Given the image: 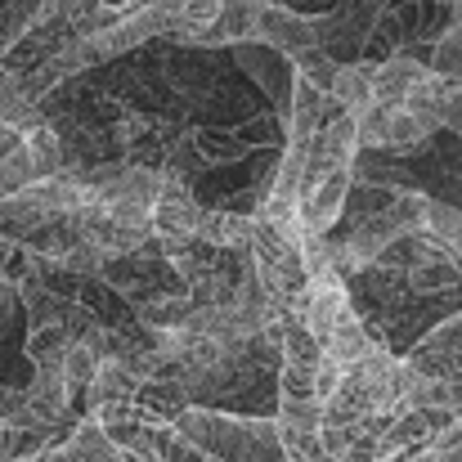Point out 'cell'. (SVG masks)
<instances>
[{
	"label": "cell",
	"instance_id": "3",
	"mask_svg": "<svg viewBox=\"0 0 462 462\" xmlns=\"http://www.w3.org/2000/svg\"><path fill=\"white\" fill-rule=\"evenodd\" d=\"M400 359L427 382H462V310L427 328Z\"/></svg>",
	"mask_w": 462,
	"mask_h": 462
},
{
	"label": "cell",
	"instance_id": "18",
	"mask_svg": "<svg viewBox=\"0 0 462 462\" xmlns=\"http://www.w3.org/2000/svg\"><path fill=\"white\" fill-rule=\"evenodd\" d=\"M261 9H265V0H225L220 5V18H216L225 45H256Z\"/></svg>",
	"mask_w": 462,
	"mask_h": 462
},
{
	"label": "cell",
	"instance_id": "8",
	"mask_svg": "<svg viewBox=\"0 0 462 462\" xmlns=\"http://www.w3.org/2000/svg\"><path fill=\"white\" fill-rule=\"evenodd\" d=\"M341 108L323 95V90H314L310 81H292V104H288V140H310V135H319L332 117H337Z\"/></svg>",
	"mask_w": 462,
	"mask_h": 462
},
{
	"label": "cell",
	"instance_id": "25",
	"mask_svg": "<svg viewBox=\"0 0 462 462\" xmlns=\"http://www.w3.org/2000/svg\"><path fill=\"white\" fill-rule=\"evenodd\" d=\"M59 373H63V382H68V391H72V400H81L86 395V386L95 382V373H99V359L77 341L68 355H63V364H59Z\"/></svg>",
	"mask_w": 462,
	"mask_h": 462
},
{
	"label": "cell",
	"instance_id": "20",
	"mask_svg": "<svg viewBox=\"0 0 462 462\" xmlns=\"http://www.w3.org/2000/svg\"><path fill=\"white\" fill-rule=\"evenodd\" d=\"M431 135H436L431 122H422V117L409 113V108H391V122H386V149H382V153H413V149H422Z\"/></svg>",
	"mask_w": 462,
	"mask_h": 462
},
{
	"label": "cell",
	"instance_id": "15",
	"mask_svg": "<svg viewBox=\"0 0 462 462\" xmlns=\"http://www.w3.org/2000/svg\"><path fill=\"white\" fill-rule=\"evenodd\" d=\"M0 122H5V126H14L18 135H27V131L45 126L41 108H36V104L27 99V90H23V77H18V72H9L5 63H0Z\"/></svg>",
	"mask_w": 462,
	"mask_h": 462
},
{
	"label": "cell",
	"instance_id": "12",
	"mask_svg": "<svg viewBox=\"0 0 462 462\" xmlns=\"http://www.w3.org/2000/svg\"><path fill=\"white\" fill-rule=\"evenodd\" d=\"M135 391H140V377L126 368V364H117V359H99V373H95V382L86 386V413H95V409H108V404H135Z\"/></svg>",
	"mask_w": 462,
	"mask_h": 462
},
{
	"label": "cell",
	"instance_id": "21",
	"mask_svg": "<svg viewBox=\"0 0 462 462\" xmlns=\"http://www.w3.org/2000/svg\"><path fill=\"white\" fill-rule=\"evenodd\" d=\"M422 234H431L445 252H454L462 261V207L454 202H427V225H422Z\"/></svg>",
	"mask_w": 462,
	"mask_h": 462
},
{
	"label": "cell",
	"instance_id": "6",
	"mask_svg": "<svg viewBox=\"0 0 462 462\" xmlns=\"http://www.w3.org/2000/svg\"><path fill=\"white\" fill-rule=\"evenodd\" d=\"M350 314V288L337 270H319L310 274V292H306V310H301V328L314 337V346Z\"/></svg>",
	"mask_w": 462,
	"mask_h": 462
},
{
	"label": "cell",
	"instance_id": "13",
	"mask_svg": "<svg viewBox=\"0 0 462 462\" xmlns=\"http://www.w3.org/2000/svg\"><path fill=\"white\" fill-rule=\"evenodd\" d=\"M319 350H323L328 359H337V364H346V368H350L355 359H364V355H373V350H382V346L373 341V332L364 328V319H359L355 306H350V314H346V319H341L323 341H319Z\"/></svg>",
	"mask_w": 462,
	"mask_h": 462
},
{
	"label": "cell",
	"instance_id": "5",
	"mask_svg": "<svg viewBox=\"0 0 462 462\" xmlns=\"http://www.w3.org/2000/svg\"><path fill=\"white\" fill-rule=\"evenodd\" d=\"M198 216H202V202H198L193 184L180 180V175H162L153 211H149L153 238H189V234H198Z\"/></svg>",
	"mask_w": 462,
	"mask_h": 462
},
{
	"label": "cell",
	"instance_id": "19",
	"mask_svg": "<svg viewBox=\"0 0 462 462\" xmlns=\"http://www.w3.org/2000/svg\"><path fill=\"white\" fill-rule=\"evenodd\" d=\"M77 341H72V332L63 328V323H36L32 332H27V359L36 364V368H59L63 364V355L72 350Z\"/></svg>",
	"mask_w": 462,
	"mask_h": 462
},
{
	"label": "cell",
	"instance_id": "27",
	"mask_svg": "<svg viewBox=\"0 0 462 462\" xmlns=\"http://www.w3.org/2000/svg\"><path fill=\"white\" fill-rule=\"evenodd\" d=\"M18 144H23V135H18L14 126H5V122H0V162H5L9 153H14Z\"/></svg>",
	"mask_w": 462,
	"mask_h": 462
},
{
	"label": "cell",
	"instance_id": "14",
	"mask_svg": "<svg viewBox=\"0 0 462 462\" xmlns=\"http://www.w3.org/2000/svg\"><path fill=\"white\" fill-rule=\"evenodd\" d=\"M328 99L341 108V113H364L373 108V63H341L337 77H332V90Z\"/></svg>",
	"mask_w": 462,
	"mask_h": 462
},
{
	"label": "cell",
	"instance_id": "2",
	"mask_svg": "<svg viewBox=\"0 0 462 462\" xmlns=\"http://www.w3.org/2000/svg\"><path fill=\"white\" fill-rule=\"evenodd\" d=\"M252 274L261 283V292L283 310L288 319H301L310 292V274H306V252L292 247L288 238H279L261 216L252 220Z\"/></svg>",
	"mask_w": 462,
	"mask_h": 462
},
{
	"label": "cell",
	"instance_id": "16",
	"mask_svg": "<svg viewBox=\"0 0 462 462\" xmlns=\"http://www.w3.org/2000/svg\"><path fill=\"white\" fill-rule=\"evenodd\" d=\"M41 23H54V14L45 9V0H5L0 5V59Z\"/></svg>",
	"mask_w": 462,
	"mask_h": 462
},
{
	"label": "cell",
	"instance_id": "11",
	"mask_svg": "<svg viewBox=\"0 0 462 462\" xmlns=\"http://www.w3.org/2000/svg\"><path fill=\"white\" fill-rule=\"evenodd\" d=\"M184 409H189V395L180 382L153 377V382H140V391H135V413L144 427H171Z\"/></svg>",
	"mask_w": 462,
	"mask_h": 462
},
{
	"label": "cell",
	"instance_id": "24",
	"mask_svg": "<svg viewBox=\"0 0 462 462\" xmlns=\"http://www.w3.org/2000/svg\"><path fill=\"white\" fill-rule=\"evenodd\" d=\"M337 68H341V63H337V59H332L323 45H314V50H306V54H297V59H292V72H297L301 81H310L314 90H323V95L332 90V77H337Z\"/></svg>",
	"mask_w": 462,
	"mask_h": 462
},
{
	"label": "cell",
	"instance_id": "9",
	"mask_svg": "<svg viewBox=\"0 0 462 462\" xmlns=\"http://www.w3.org/2000/svg\"><path fill=\"white\" fill-rule=\"evenodd\" d=\"M252 220L256 216H238L229 207H202L198 216V238L220 247V252H252Z\"/></svg>",
	"mask_w": 462,
	"mask_h": 462
},
{
	"label": "cell",
	"instance_id": "29",
	"mask_svg": "<svg viewBox=\"0 0 462 462\" xmlns=\"http://www.w3.org/2000/svg\"><path fill=\"white\" fill-rule=\"evenodd\" d=\"M418 5H427V0H418Z\"/></svg>",
	"mask_w": 462,
	"mask_h": 462
},
{
	"label": "cell",
	"instance_id": "10",
	"mask_svg": "<svg viewBox=\"0 0 462 462\" xmlns=\"http://www.w3.org/2000/svg\"><path fill=\"white\" fill-rule=\"evenodd\" d=\"M422 63L413 59H400V54H386L382 63H373V104L382 108H404L409 90L422 81Z\"/></svg>",
	"mask_w": 462,
	"mask_h": 462
},
{
	"label": "cell",
	"instance_id": "4",
	"mask_svg": "<svg viewBox=\"0 0 462 462\" xmlns=\"http://www.w3.org/2000/svg\"><path fill=\"white\" fill-rule=\"evenodd\" d=\"M355 184V166H337L328 175H319L314 184L301 189V225L310 238H328L337 234V220L346 211V193Z\"/></svg>",
	"mask_w": 462,
	"mask_h": 462
},
{
	"label": "cell",
	"instance_id": "22",
	"mask_svg": "<svg viewBox=\"0 0 462 462\" xmlns=\"http://www.w3.org/2000/svg\"><path fill=\"white\" fill-rule=\"evenodd\" d=\"M395 193H400V189H386V184L355 180V184H350V193H346V211H341V220H346V225H355V220H368V216L386 211Z\"/></svg>",
	"mask_w": 462,
	"mask_h": 462
},
{
	"label": "cell",
	"instance_id": "26",
	"mask_svg": "<svg viewBox=\"0 0 462 462\" xmlns=\"http://www.w3.org/2000/svg\"><path fill=\"white\" fill-rule=\"evenodd\" d=\"M32 462H81V454H77V449H72V445L63 440V445H54V449H45L41 458H32Z\"/></svg>",
	"mask_w": 462,
	"mask_h": 462
},
{
	"label": "cell",
	"instance_id": "28",
	"mask_svg": "<svg viewBox=\"0 0 462 462\" xmlns=\"http://www.w3.org/2000/svg\"><path fill=\"white\" fill-rule=\"evenodd\" d=\"M104 5H108L113 14H131V9H135V0H104Z\"/></svg>",
	"mask_w": 462,
	"mask_h": 462
},
{
	"label": "cell",
	"instance_id": "23",
	"mask_svg": "<svg viewBox=\"0 0 462 462\" xmlns=\"http://www.w3.org/2000/svg\"><path fill=\"white\" fill-rule=\"evenodd\" d=\"M68 445L81 454V462H122L117 458V449H113V440H108V436L99 431V422H95V418H86V413H81V422L72 427Z\"/></svg>",
	"mask_w": 462,
	"mask_h": 462
},
{
	"label": "cell",
	"instance_id": "7",
	"mask_svg": "<svg viewBox=\"0 0 462 462\" xmlns=\"http://www.w3.org/2000/svg\"><path fill=\"white\" fill-rule=\"evenodd\" d=\"M256 45H265V50H274V54H283V59L292 63L297 54H306V50L319 45V36H314V18L297 14V9H288V5H270V0H265Z\"/></svg>",
	"mask_w": 462,
	"mask_h": 462
},
{
	"label": "cell",
	"instance_id": "1",
	"mask_svg": "<svg viewBox=\"0 0 462 462\" xmlns=\"http://www.w3.org/2000/svg\"><path fill=\"white\" fill-rule=\"evenodd\" d=\"M193 449H202L211 462H283L279 422L252 418V413H225L207 404H189L171 422Z\"/></svg>",
	"mask_w": 462,
	"mask_h": 462
},
{
	"label": "cell",
	"instance_id": "17",
	"mask_svg": "<svg viewBox=\"0 0 462 462\" xmlns=\"http://www.w3.org/2000/svg\"><path fill=\"white\" fill-rule=\"evenodd\" d=\"M189 144H193V153L202 166H229V162H243V157L252 153V144L238 135V131H189L184 135Z\"/></svg>",
	"mask_w": 462,
	"mask_h": 462
}]
</instances>
